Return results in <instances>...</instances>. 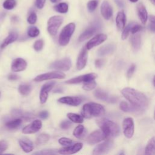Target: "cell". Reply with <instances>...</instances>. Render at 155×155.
I'll use <instances>...</instances> for the list:
<instances>
[{"instance_id":"6da1fadb","label":"cell","mask_w":155,"mask_h":155,"mask_svg":"<svg viewBox=\"0 0 155 155\" xmlns=\"http://www.w3.org/2000/svg\"><path fill=\"white\" fill-rule=\"evenodd\" d=\"M122 95L131 104L145 108L149 104L148 98L142 92L130 87H125L121 91Z\"/></svg>"},{"instance_id":"7a4b0ae2","label":"cell","mask_w":155,"mask_h":155,"mask_svg":"<svg viewBox=\"0 0 155 155\" xmlns=\"http://www.w3.org/2000/svg\"><path fill=\"white\" fill-rule=\"evenodd\" d=\"M101 130L107 137H117L120 134V128L117 124L106 118L96 120Z\"/></svg>"},{"instance_id":"3957f363","label":"cell","mask_w":155,"mask_h":155,"mask_svg":"<svg viewBox=\"0 0 155 155\" xmlns=\"http://www.w3.org/2000/svg\"><path fill=\"white\" fill-rule=\"evenodd\" d=\"M82 116L87 119L91 117H101L105 114V109L104 107L97 103L90 102L84 105L82 111Z\"/></svg>"},{"instance_id":"277c9868","label":"cell","mask_w":155,"mask_h":155,"mask_svg":"<svg viewBox=\"0 0 155 155\" xmlns=\"http://www.w3.org/2000/svg\"><path fill=\"white\" fill-rule=\"evenodd\" d=\"M75 24L73 22L68 24L62 30L59 36V44L62 46L67 45L70 40V38L74 31Z\"/></svg>"},{"instance_id":"5b68a950","label":"cell","mask_w":155,"mask_h":155,"mask_svg":"<svg viewBox=\"0 0 155 155\" xmlns=\"http://www.w3.org/2000/svg\"><path fill=\"white\" fill-rule=\"evenodd\" d=\"M63 20V18L61 16H53L49 18L47 22V30L51 35L54 36L57 34Z\"/></svg>"},{"instance_id":"8992f818","label":"cell","mask_w":155,"mask_h":155,"mask_svg":"<svg viewBox=\"0 0 155 155\" xmlns=\"http://www.w3.org/2000/svg\"><path fill=\"white\" fill-rule=\"evenodd\" d=\"M65 78V74L59 71H54L39 74L35 78L34 81L36 82H41L50 79H61Z\"/></svg>"},{"instance_id":"52a82bcc","label":"cell","mask_w":155,"mask_h":155,"mask_svg":"<svg viewBox=\"0 0 155 155\" xmlns=\"http://www.w3.org/2000/svg\"><path fill=\"white\" fill-rule=\"evenodd\" d=\"M71 66V59L68 58H64L61 60H58L52 62L50 65V68L57 70L68 71L70 70Z\"/></svg>"},{"instance_id":"ba28073f","label":"cell","mask_w":155,"mask_h":155,"mask_svg":"<svg viewBox=\"0 0 155 155\" xmlns=\"http://www.w3.org/2000/svg\"><path fill=\"white\" fill-rule=\"evenodd\" d=\"M97 76L96 73H88V74H83L81 76L73 78L72 79L66 81L65 82L68 84H76L81 82L85 83V82L94 80L97 78Z\"/></svg>"},{"instance_id":"9c48e42d","label":"cell","mask_w":155,"mask_h":155,"mask_svg":"<svg viewBox=\"0 0 155 155\" xmlns=\"http://www.w3.org/2000/svg\"><path fill=\"white\" fill-rule=\"evenodd\" d=\"M122 127L125 136L128 139L131 138L134 131V124L133 118L127 117L124 119L122 124Z\"/></svg>"},{"instance_id":"30bf717a","label":"cell","mask_w":155,"mask_h":155,"mask_svg":"<svg viewBox=\"0 0 155 155\" xmlns=\"http://www.w3.org/2000/svg\"><path fill=\"white\" fill-rule=\"evenodd\" d=\"M107 136L101 130H97L93 131L87 138V142L90 145H94L102 140H105Z\"/></svg>"},{"instance_id":"8fae6325","label":"cell","mask_w":155,"mask_h":155,"mask_svg":"<svg viewBox=\"0 0 155 155\" xmlns=\"http://www.w3.org/2000/svg\"><path fill=\"white\" fill-rule=\"evenodd\" d=\"M113 146V142L107 140L97 145L93 151V154H104L108 153Z\"/></svg>"},{"instance_id":"7c38bea8","label":"cell","mask_w":155,"mask_h":155,"mask_svg":"<svg viewBox=\"0 0 155 155\" xmlns=\"http://www.w3.org/2000/svg\"><path fill=\"white\" fill-rule=\"evenodd\" d=\"M55 82L51 81L45 83L42 85L39 94V100L41 104H45L47 102L48 96V93L53 88Z\"/></svg>"},{"instance_id":"4fadbf2b","label":"cell","mask_w":155,"mask_h":155,"mask_svg":"<svg viewBox=\"0 0 155 155\" xmlns=\"http://www.w3.org/2000/svg\"><path fill=\"white\" fill-rule=\"evenodd\" d=\"M100 25L98 23H95L88 27L79 37V41L83 42L91 38L99 29Z\"/></svg>"},{"instance_id":"5bb4252c","label":"cell","mask_w":155,"mask_h":155,"mask_svg":"<svg viewBox=\"0 0 155 155\" xmlns=\"http://www.w3.org/2000/svg\"><path fill=\"white\" fill-rule=\"evenodd\" d=\"M94 95L96 98L109 103H115L117 100L116 97L111 96L106 91L101 89L95 90L94 92Z\"/></svg>"},{"instance_id":"9a60e30c","label":"cell","mask_w":155,"mask_h":155,"mask_svg":"<svg viewBox=\"0 0 155 155\" xmlns=\"http://www.w3.org/2000/svg\"><path fill=\"white\" fill-rule=\"evenodd\" d=\"M42 124L40 120L36 119L33 120L31 123L24 127L22 129L24 134H33L38 132L42 127Z\"/></svg>"},{"instance_id":"2e32d148","label":"cell","mask_w":155,"mask_h":155,"mask_svg":"<svg viewBox=\"0 0 155 155\" xmlns=\"http://www.w3.org/2000/svg\"><path fill=\"white\" fill-rule=\"evenodd\" d=\"M107 39V36L105 34H98L91 38L86 45V48L87 50H90L94 47H96L101 44L103 43Z\"/></svg>"},{"instance_id":"e0dca14e","label":"cell","mask_w":155,"mask_h":155,"mask_svg":"<svg viewBox=\"0 0 155 155\" xmlns=\"http://www.w3.org/2000/svg\"><path fill=\"white\" fill-rule=\"evenodd\" d=\"M83 147V144L81 142L76 143L71 146H67L58 150V153L61 154H72L79 151Z\"/></svg>"},{"instance_id":"ac0fdd59","label":"cell","mask_w":155,"mask_h":155,"mask_svg":"<svg viewBox=\"0 0 155 155\" xmlns=\"http://www.w3.org/2000/svg\"><path fill=\"white\" fill-rule=\"evenodd\" d=\"M86 47L83 48L80 51L76 62V67L78 70H82L86 65L88 59V51Z\"/></svg>"},{"instance_id":"d6986e66","label":"cell","mask_w":155,"mask_h":155,"mask_svg":"<svg viewBox=\"0 0 155 155\" xmlns=\"http://www.w3.org/2000/svg\"><path fill=\"white\" fill-rule=\"evenodd\" d=\"M58 101L61 104L76 107L81 104L82 99L79 96H65L59 98Z\"/></svg>"},{"instance_id":"ffe728a7","label":"cell","mask_w":155,"mask_h":155,"mask_svg":"<svg viewBox=\"0 0 155 155\" xmlns=\"http://www.w3.org/2000/svg\"><path fill=\"white\" fill-rule=\"evenodd\" d=\"M27 66V62L22 58L15 59L11 64V69L13 72H19L25 70Z\"/></svg>"},{"instance_id":"44dd1931","label":"cell","mask_w":155,"mask_h":155,"mask_svg":"<svg viewBox=\"0 0 155 155\" xmlns=\"http://www.w3.org/2000/svg\"><path fill=\"white\" fill-rule=\"evenodd\" d=\"M101 12L105 19L108 20L113 15V9L107 1H104L101 7Z\"/></svg>"},{"instance_id":"7402d4cb","label":"cell","mask_w":155,"mask_h":155,"mask_svg":"<svg viewBox=\"0 0 155 155\" xmlns=\"http://www.w3.org/2000/svg\"><path fill=\"white\" fill-rule=\"evenodd\" d=\"M116 45L114 44H108L101 47L97 50V54L100 56H104L112 54L116 50Z\"/></svg>"},{"instance_id":"603a6c76","label":"cell","mask_w":155,"mask_h":155,"mask_svg":"<svg viewBox=\"0 0 155 155\" xmlns=\"http://www.w3.org/2000/svg\"><path fill=\"white\" fill-rule=\"evenodd\" d=\"M19 144L22 150L25 153L31 152L33 148L32 142L27 137H22L19 140Z\"/></svg>"},{"instance_id":"cb8c5ba5","label":"cell","mask_w":155,"mask_h":155,"mask_svg":"<svg viewBox=\"0 0 155 155\" xmlns=\"http://www.w3.org/2000/svg\"><path fill=\"white\" fill-rule=\"evenodd\" d=\"M137 12L139 19L143 24H145L148 19V13L145 6L142 3L137 5Z\"/></svg>"},{"instance_id":"d4e9b609","label":"cell","mask_w":155,"mask_h":155,"mask_svg":"<svg viewBox=\"0 0 155 155\" xmlns=\"http://www.w3.org/2000/svg\"><path fill=\"white\" fill-rule=\"evenodd\" d=\"M116 23L117 28L120 30L124 28L126 23V16L123 10L118 12L116 18Z\"/></svg>"},{"instance_id":"484cf974","label":"cell","mask_w":155,"mask_h":155,"mask_svg":"<svg viewBox=\"0 0 155 155\" xmlns=\"http://www.w3.org/2000/svg\"><path fill=\"white\" fill-rule=\"evenodd\" d=\"M130 42L131 47L134 51H137L139 50L141 44V36L139 33L133 34L130 38Z\"/></svg>"},{"instance_id":"4316f807","label":"cell","mask_w":155,"mask_h":155,"mask_svg":"<svg viewBox=\"0 0 155 155\" xmlns=\"http://www.w3.org/2000/svg\"><path fill=\"white\" fill-rule=\"evenodd\" d=\"M18 35L16 31H11L9 33V35L7 36V37H6L5 39L4 40L3 42L2 43L1 45V48H4L11 43H13V42H15L18 39Z\"/></svg>"},{"instance_id":"83f0119b","label":"cell","mask_w":155,"mask_h":155,"mask_svg":"<svg viewBox=\"0 0 155 155\" xmlns=\"http://www.w3.org/2000/svg\"><path fill=\"white\" fill-rule=\"evenodd\" d=\"M145 154L147 155L155 154V137L151 138L145 147Z\"/></svg>"},{"instance_id":"f1b7e54d","label":"cell","mask_w":155,"mask_h":155,"mask_svg":"<svg viewBox=\"0 0 155 155\" xmlns=\"http://www.w3.org/2000/svg\"><path fill=\"white\" fill-rule=\"evenodd\" d=\"M22 123V119L18 117L14 120L8 121L5 123V127L9 130H15L18 128Z\"/></svg>"},{"instance_id":"f546056e","label":"cell","mask_w":155,"mask_h":155,"mask_svg":"<svg viewBox=\"0 0 155 155\" xmlns=\"http://www.w3.org/2000/svg\"><path fill=\"white\" fill-rule=\"evenodd\" d=\"M85 134L86 130L82 125H79L77 126L73 132V136H74L76 137L78 139H82L85 136Z\"/></svg>"},{"instance_id":"4dcf8cb0","label":"cell","mask_w":155,"mask_h":155,"mask_svg":"<svg viewBox=\"0 0 155 155\" xmlns=\"http://www.w3.org/2000/svg\"><path fill=\"white\" fill-rule=\"evenodd\" d=\"M31 90V87L29 84H21L18 87V91L19 93L24 96H28Z\"/></svg>"},{"instance_id":"1f68e13d","label":"cell","mask_w":155,"mask_h":155,"mask_svg":"<svg viewBox=\"0 0 155 155\" xmlns=\"http://www.w3.org/2000/svg\"><path fill=\"white\" fill-rule=\"evenodd\" d=\"M67 116L68 117V118L70 119V121H71L74 123L81 124V123H82L84 121V118H83L84 117L78 114L68 113H67Z\"/></svg>"},{"instance_id":"d6a6232c","label":"cell","mask_w":155,"mask_h":155,"mask_svg":"<svg viewBox=\"0 0 155 155\" xmlns=\"http://www.w3.org/2000/svg\"><path fill=\"white\" fill-rule=\"evenodd\" d=\"M54 10L61 13H65L68 12V6L65 2H60L54 6Z\"/></svg>"},{"instance_id":"836d02e7","label":"cell","mask_w":155,"mask_h":155,"mask_svg":"<svg viewBox=\"0 0 155 155\" xmlns=\"http://www.w3.org/2000/svg\"><path fill=\"white\" fill-rule=\"evenodd\" d=\"M50 139V136L47 134H41L38 135V136L36 138V143L37 145H40L42 144H45L46 142L48 141Z\"/></svg>"},{"instance_id":"e575fe53","label":"cell","mask_w":155,"mask_h":155,"mask_svg":"<svg viewBox=\"0 0 155 155\" xmlns=\"http://www.w3.org/2000/svg\"><path fill=\"white\" fill-rule=\"evenodd\" d=\"M39 30L35 26L30 27L27 30V35L31 38H35L39 35Z\"/></svg>"},{"instance_id":"d590c367","label":"cell","mask_w":155,"mask_h":155,"mask_svg":"<svg viewBox=\"0 0 155 155\" xmlns=\"http://www.w3.org/2000/svg\"><path fill=\"white\" fill-rule=\"evenodd\" d=\"M135 23L134 22H131L130 24H128L126 27H124V30L122 31V36H121V38H122V39L123 40H125L127 38L130 32H131V28L132 27V26Z\"/></svg>"},{"instance_id":"8d00e7d4","label":"cell","mask_w":155,"mask_h":155,"mask_svg":"<svg viewBox=\"0 0 155 155\" xmlns=\"http://www.w3.org/2000/svg\"><path fill=\"white\" fill-rule=\"evenodd\" d=\"M96 85H97L96 82L94 81V80H93V81L84 83L82 86V88L86 91H90L95 88V87H96Z\"/></svg>"},{"instance_id":"74e56055","label":"cell","mask_w":155,"mask_h":155,"mask_svg":"<svg viewBox=\"0 0 155 155\" xmlns=\"http://www.w3.org/2000/svg\"><path fill=\"white\" fill-rule=\"evenodd\" d=\"M16 5L15 0H5L3 3V7L6 10H12Z\"/></svg>"},{"instance_id":"f35d334b","label":"cell","mask_w":155,"mask_h":155,"mask_svg":"<svg viewBox=\"0 0 155 155\" xmlns=\"http://www.w3.org/2000/svg\"><path fill=\"white\" fill-rule=\"evenodd\" d=\"M97 4H98V2L96 0L90 1L87 3V8H88V10H89V12H93L96 8Z\"/></svg>"},{"instance_id":"ab89813d","label":"cell","mask_w":155,"mask_h":155,"mask_svg":"<svg viewBox=\"0 0 155 155\" xmlns=\"http://www.w3.org/2000/svg\"><path fill=\"white\" fill-rule=\"evenodd\" d=\"M58 142L61 145L68 146V145H70L72 143L73 140L71 139H69V138H67V137H61L58 140Z\"/></svg>"},{"instance_id":"60d3db41","label":"cell","mask_w":155,"mask_h":155,"mask_svg":"<svg viewBox=\"0 0 155 155\" xmlns=\"http://www.w3.org/2000/svg\"><path fill=\"white\" fill-rule=\"evenodd\" d=\"M43 46H44L43 41L41 39H39V40H37L35 42V44L33 45V48L36 51H39L42 50V48H43Z\"/></svg>"},{"instance_id":"b9f144b4","label":"cell","mask_w":155,"mask_h":155,"mask_svg":"<svg viewBox=\"0 0 155 155\" xmlns=\"http://www.w3.org/2000/svg\"><path fill=\"white\" fill-rule=\"evenodd\" d=\"M56 151L54 150H43L42 151L36 152L34 154H43V155H50V154H56Z\"/></svg>"},{"instance_id":"7bdbcfd3","label":"cell","mask_w":155,"mask_h":155,"mask_svg":"<svg viewBox=\"0 0 155 155\" xmlns=\"http://www.w3.org/2000/svg\"><path fill=\"white\" fill-rule=\"evenodd\" d=\"M119 107H120V109L122 111H123L124 112H129L130 104H129L128 103H127L125 101H122L120 103Z\"/></svg>"},{"instance_id":"ee69618b","label":"cell","mask_w":155,"mask_h":155,"mask_svg":"<svg viewBox=\"0 0 155 155\" xmlns=\"http://www.w3.org/2000/svg\"><path fill=\"white\" fill-rule=\"evenodd\" d=\"M37 21V15L35 12H32L28 17L27 21L30 24H34Z\"/></svg>"},{"instance_id":"f6af8a7d","label":"cell","mask_w":155,"mask_h":155,"mask_svg":"<svg viewBox=\"0 0 155 155\" xmlns=\"http://www.w3.org/2000/svg\"><path fill=\"white\" fill-rule=\"evenodd\" d=\"M71 122L70 120H64L62 121L61 124H60V127L61 128L64 129V130H67L68 128H70L71 127Z\"/></svg>"},{"instance_id":"bcb514c9","label":"cell","mask_w":155,"mask_h":155,"mask_svg":"<svg viewBox=\"0 0 155 155\" xmlns=\"http://www.w3.org/2000/svg\"><path fill=\"white\" fill-rule=\"evenodd\" d=\"M7 148H8L7 142L4 140H0V154H2L3 152H4L7 149Z\"/></svg>"},{"instance_id":"7dc6e473","label":"cell","mask_w":155,"mask_h":155,"mask_svg":"<svg viewBox=\"0 0 155 155\" xmlns=\"http://www.w3.org/2000/svg\"><path fill=\"white\" fill-rule=\"evenodd\" d=\"M142 27L140 25H139V24H134L132 26V27H131V33L132 34L136 33H137L138 31H140V30H142Z\"/></svg>"},{"instance_id":"c3c4849f","label":"cell","mask_w":155,"mask_h":155,"mask_svg":"<svg viewBox=\"0 0 155 155\" xmlns=\"http://www.w3.org/2000/svg\"><path fill=\"white\" fill-rule=\"evenodd\" d=\"M135 69H136V66L134 64H133L130 67V68H128L127 73V76L128 78H130L132 76V75L133 74V73L134 72Z\"/></svg>"},{"instance_id":"681fc988","label":"cell","mask_w":155,"mask_h":155,"mask_svg":"<svg viewBox=\"0 0 155 155\" xmlns=\"http://www.w3.org/2000/svg\"><path fill=\"white\" fill-rule=\"evenodd\" d=\"M12 113L14 116H16V117H20V118H22V117L23 116V114H24V113L21 110H18V109L13 110Z\"/></svg>"},{"instance_id":"f907efd6","label":"cell","mask_w":155,"mask_h":155,"mask_svg":"<svg viewBox=\"0 0 155 155\" xmlns=\"http://www.w3.org/2000/svg\"><path fill=\"white\" fill-rule=\"evenodd\" d=\"M45 0H36V6L38 8L41 9L44 7Z\"/></svg>"},{"instance_id":"816d5d0a","label":"cell","mask_w":155,"mask_h":155,"mask_svg":"<svg viewBox=\"0 0 155 155\" xmlns=\"http://www.w3.org/2000/svg\"><path fill=\"white\" fill-rule=\"evenodd\" d=\"M48 116H49L48 112L47 111H45V110L41 111V112L39 113V117H41V118L42 119H47V118L48 117Z\"/></svg>"},{"instance_id":"f5cc1de1","label":"cell","mask_w":155,"mask_h":155,"mask_svg":"<svg viewBox=\"0 0 155 155\" xmlns=\"http://www.w3.org/2000/svg\"><path fill=\"white\" fill-rule=\"evenodd\" d=\"M94 64H95V66L97 68H101L103 66V65L104 64V60L102 59H97V60H96Z\"/></svg>"},{"instance_id":"db71d44e","label":"cell","mask_w":155,"mask_h":155,"mask_svg":"<svg viewBox=\"0 0 155 155\" xmlns=\"http://www.w3.org/2000/svg\"><path fill=\"white\" fill-rule=\"evenodd\" d=\"M19 78V76L15 74H10L8 76V79L10 81H16V80H18Z\"/></svg>"},{"instance_id":"11a10c76","label":"cell","mask_w":155,"mask_h":155,"mask_svg":"<svg viewBox=\"0 0 155 155\" xmlns=\"http://www.w3.org/2000/svg\"><path fill=\"white\" fill-rule=\"evenodd\" d=\"M116 4L120 7V8H122L124 6V4L122 0H114Z\"/></svg>"},{"instance_id":"9f6ffc18","label":"cell","mask_w":155,"mask_h":155,"mask_svg":"<svg viewBox=\"0 0 155 155\" xmlns=\"http://www.w3.org/2000/svg\"><path fill=\"white\" fill-rule=\"evenodd\" d=\"M149 28L151 31L154 32L155 31V24L151 22V24L149 25Z\"/></svg>"},{"instance_id":"6f0895ef","label":"cell","mask_w":155,"mask_h":155,"mask_svg":"<svg viewBox=\"0 0 155 155\" xmlns=\"http://www.w3.org/2000/svg\"><path fill=\"white\" fill-rule=\"evenodd\" d=\"M150 21L151 22H153L155 24V16H150Z\"/></svg>"},{"instance_id":"680465c9","label":"cell","mask_w":155,"mask_h":155,"mask_svg":"<svg viewBox=\"0 0 155 155\" xmlns=\"http://www.w3.org/2000/svg\"><path fill=\"white\" fill-rule=\"evenodd\" d=\"M61 0H50V1L53 3H56V2H59Z\"/></svg>"},{"instance_id":"91938a15","label":"cell","mask_w":155,"mask_h":155,"mask_svg":"<svg viewBox=\"0 0 155 155\" xmlns=\"http://www.w3.org/2000/svg\"><path fill=\"white\" fill-rule=\"evenodd\" d=\"M55 91H56V92H59V93H60V92H62V90L60 89V88H58V89L56 90Z\"/></svg>"},{"instance_id":"94428289","label":"cell","mask_w":155,"mask_h":155,"mask_svg":"<svg viewBox=\"0 0 155 155\" xmlns=\"http://www.w3.org/2000/svg\"><path fill=\"white\" fill-rule=\"evenodd\" d=\"M153 84H154V87H155V76H154V78H153Z\"/></svg>"},{"instance_id":"6125c7cd","label":"cell","mask_w":155,"mask_h":155,"mask_svg":"<svg viewBox=\"0 0 155 155\" xmlns=\"http://www.w3.org/2000/svg\"><path fill=\"white\" fill-rule=\"evenodd\" d=\"M131 2H136L138 0H130Z\"/></svg>"},{"instance_id":"be15d7a7","label":"cell","mask_w":155,"mask_h":155,"mask_svg":"<svg viewBox=\"0 0 155 155\" xmlns=\"http://www.w3.org/2000/svg\"><path fill=\"white\" fill-rule=\"evenodd\" d=\"M150 1H151L154 5H155V0H150Z\"/></svg>"},{"instance_id":"e7e4bbea","label":"cell","mask_w":155,"mask_h":155,"mask_svg":"<svg viewBox=\"0 0 155 155\" xmlns=\"http://www.w3.org/2000/svg\"><path fill=\"white\" fill-rule=\"evenodd\" d=\"M154 119H155V111H154Z\"/></svg>"},{"instance_id":"03108f58","label":"cell","mask_w":155,"mask_h":155,"mask_svg":"<svg viewBox=\"0 0 155 155\" xmlns=\"http://www.w3.org/2000/svg\"><path fill=\"white\" fill-rule=\"evenodd\" d=\"M0 97H1V92H0Z\"/></svg>"}]
</instances>
